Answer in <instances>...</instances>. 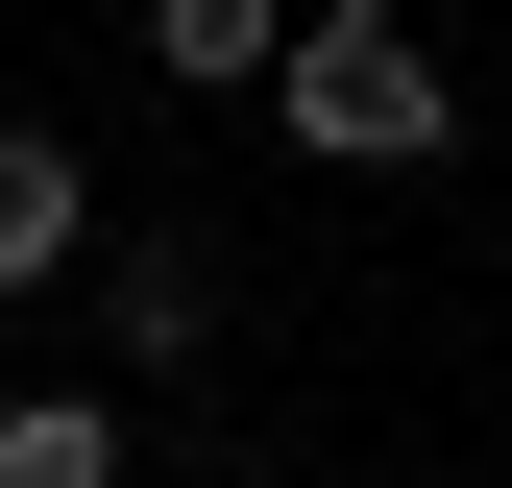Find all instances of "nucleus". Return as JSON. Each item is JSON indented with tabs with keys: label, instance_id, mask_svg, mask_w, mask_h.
<instances>
[{
	"label": "nucleus",
	"instance_id": "f257e3e1",
	"mask_svg": "<svg viewBox=\"0 0 512 488\" xmlns=\"http://www.w3.org/2000/svg\"><path fill=\"white\" fill-rule=\"evenodd\" d=\"M269 122L317 171H439L464 147V98H439V49L391 25V0H293V49H269Z\"/></svg>",
	"mask_w": 512,
	"mask_h": 488
},
{
	"label": "nucleus",
	"instance_id": "f03ea898",
	"mask_svg": "<svg viewBox=\"0 0 512 488\" xmlns=\"http://www.w3.org/2000/svg\"><path fill=\"white\" fill-rule=\"evenodd\" d=\"M98 244V196H74V147H49V122H0V293H49Z\"/></svg>",
	"mask_w": 512,
	"mask_h": 488
},
{
	"label": "nucleus",
	"instance_id": "7ed1b4c3",
	"mask_svg": "<svg viewBox=\"0 0 512 488\" xmlns=\"http://www.w3.org/2000/svg\"><path fill=\"white\" fill-rule=\"evenodd\" d=\"M269 49H293V0H147V74L171 98H244Z\"/></svg>",
	"mask_w": 512,
	"mask_h": 488
},
{
	"label": "nucleus",
	"instance_id": "20e7f679",
	"mask_svg": "<svg viewBox=\"0 0 512 488\" xmlns=\"http://www.w3.org/2000/svg\"><path fill=\"white\" fill-rule=\"evenodd\" d=\"M0 488H122V415L98 391H0Z\"/></svg>",
	"mask_w": 512,
	"mask_h": 488
},
{
	"label": "nucleus",
	"instance_id": "39448f33",
	"mask_svg": "<svg viewBox=\"0 0 512 488\" xmlns=\"http://www.w3.org/2000/svg\"><path fill=\"white\" fill-rule=\"evenodd\" d=\"M98 318H122V366H196V244H122Z\"/></svg>",
	"mask_w": 512,
	"mask_h": 488
}]
</instances>
